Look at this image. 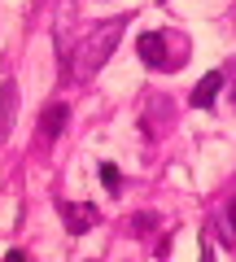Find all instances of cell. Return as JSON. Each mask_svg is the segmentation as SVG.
<instances>
[{
	"instance_id": "277c9868",
	"label": "cell",
	"mask_w": 236,
	"mask_h": 262,
	"mask_svg": "<svg viewBox=\"0 0 236 262\" xmlns=\"http://www.w3.org/2000/svg\"><path fill=\"white\" fill-rule=\"evenodd\" d=\"M66 122H70V105H66V101L44 105V114H39V140H48V144H53L57 136L66 131Z\"/></svg>"
},
{
	"instance_id": "8992f818",
	"label": "cell",
	"mask_w": 236,
	"mask_h": 262,
	"mask_svg": "<svg viewBox=\"0 0 236 262\" xmlns=\"http://www.w3.org/2000/svg\"><path fill=\"white\" fill-rule=\"evenodd\" d=\"M170 118H175V105H170L166 96H149V110H144V131H149V136H162V131L170 127Z\"/></svg>"
},
{
	"instance_id": "30bf717a",
	"label": "cell",
	"mask_w": 236,
	"mask_h": 262,
	"mask_svg": "<svg viewBox=\"0 0 236 262\" xmlns=\"http://www.w3.org/2000/svg\"><path fill=\"white\" fill-rule=\"evenodd\" d=\"M227 223H232V232H236V196H232V206H227Z\"/></svg>"
},
{
	"instance_id": "52a82bcc",
	"label": "cell",
	"mask_w": 236,
	"mask_h": 262,
	"mask_svg": "<svg viewBox=\"0 0 236 262\" xmlns=\"http://www.w3.org/2000/svg\"><path fill=\"white\" fill-rule=\"evenodd\" d=\"M223 79H227V70H210L206 79H197V88H192L188 105H197V110H210V105H214V96H219V88H223Z\"/></svg>"
},
{
	"instance_id": "7a4b0ae2",
	"label": "cell",
	"mask_w": 236,
	"mask_h": 262,
	"mask_svg": "<svg viewBox=\"0 0 236 262\" xmlns=\"http://www.w3.org/2000/svg\"><path fill=\"white\" fill-rule=\"evenodd\" d=\"M170 31H144L140 39H136V53L144 57V66L149 70H180L184 57H170Z\"/></svg>"
},
{
	"instance_id": "6da1fadb",
	"label": "cell",
	"mask_w": 236,
	"mask_h": 262,
	"mask_svg": "<svg viewBox=\"0 0 236 262\" xmlns=\"http://www.w3.org/2000/svg\"><path fill=\"white\" fill-rule=\"evenodd\" d=\"M123 31H127V18H110L105 27H96L92 35H88L83 44L75 48V61H70V75H75V79H92L96 70H101V66H105V61L114 57V48H118Z\"/></svg>"
},
{
	"instance_id": "5b68a950",
	"label": "cell",
	"mask_w": 236,
	"mask_h": 262,
	"mask_svg": "<svg viewBox=\"0 0 236 262\" xmlns=\"http://www.w3.org/2000/svg\"><path fill=\"white\" fill-rule=\"evenodd\" d=\"M13 118H18V83H13V79H5V83H0V144L9 140Z\"/></svg>"
},
{
	"instance_id": "9c48e42d",
	"label": "cell",
	"mask_w": 236,
	"mask_h": 262,
	"mask_svg": "<svg viewBox=\"0 0 236 262\" xmlns=\"http://www.w3.org/2000/svg\"><path fill=\"white\" fill-rule=\"evenodd\" d=\"M153 223H158L153 214H136V219H132V232H136V236H144V227H153Z\"/></svg>"
},
{
	"instance_id": "3957f363",
	"label": "cell",
	"mask_w": 236,
	"mask_h": 262,
	"mask_svg": "<svg viewBox=\"0 0 236 262\" xmlns=\"http://www.w3.org/2000/svg\"><path fill=\"white\" fill-rule=\"evenodd\" d=\"M57 214H61V223H66V232L70 236H83V232H92L96 227V219H101V210L92 206V201H57Z\"/></svg>"
},
{
	"instance_id": "ba28073f",
	"label": "cell",
	"mask_w": 236,
	"mask_h": 262,
	"mask_svg": "<svg viewBox=\"0 0 236 262\" xmlns=\"http://www.w3.org/2000/svg\"><path fill=\"white\" fill-rule=\"evenodd\" d=\"M101 184L110 188V192H118V188H123V175H118V166H114V162H101Z\"/></svg>"
}]
</instances>
